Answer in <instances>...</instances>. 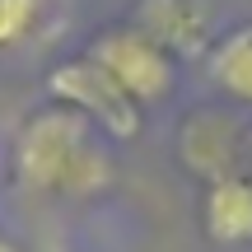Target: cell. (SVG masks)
Instances as JSON below:
<instances>
[{
	"instance_id": "1",
	"label": "cell",
	"mask_w": 252,
	"mask_h": 252,
	"mask_svg": "<svg viewBox=\"0 0 252 252\" xmlns=\"http://www.w3.org/2000/svg\"><path fill=\"white\" fill-rule=\"evenodd\" d=\"M14 178L24 191H37V196H98L112 187L117 163H112V150L98 140V126L52 103L19 126Z\"/></svg>"
},
{
	"instance_id": "2",
	"label": "cell",
	"mask_w": 252,
	"mask_h": 252,
	"mask_svg": "<svg viewBox=\"0 0 252 252\" xmlns=\"http://www.w3.org/2000/svg\"><path fill=\"white\" fill-rule=\"evenodd\" d=\"M47 94H52V103L80 112V117L94 122L98 131H108L112 140H135V135H140L145 108L126 98V94L117 89V80H112L94 56L61 61L52 75H47Z\"/></svg>"
},
{
	"instance_id": "3",
	"label": "cell",
	"mask_w": 252,
	"mask_h": 252,
	"mask_svg": "<svg viewBox=\"0 0 252 252\" xmlns=\"http://www.w3.org/2000/svg\"><path fill=\"white\" fill-rule=\"evenodd\" d=\"M84 56H94V61L117 80V89L131 103H140V108L168 98V89H173V56L163 52L154 37H145L135 24L103 28V33L89 42Z\"/></svg>"
},
{
	"instance_id": "4",
	"label": "cell",
	"mask_w": 252,
	"mask_h": 252,
	"mask_svg": "<svg viewBox=\"0 0 252 252\" xmlns=\"http://www.w3.org/2000/svg\"><path fill=\"white\" fill-rule=\"evenodd\" d=\"M178 145H182V163L196 178L220 182L238 173V159L248 154V131L229 112H191Z\"/></svg>"
},
{
	"instance_id": "5",
	"label": "cell",
	"mask_w": 252,
	"mask_h": 252,
	"mask_svg": "<svg viewBox=\"0 0 252 252\" xmlns=\"http://www.w3.org/2000/svg\"><path fill=\"white\" fill-rule=\"evenodd\" d=\"M135 28L163 47L168 56H201L210 52V14L201 0H140Z\"/></svg>"
},
{
	"instance_id": "6",
	"label": "cell",
	"mask_w": 252,
	"mask_h": 252,
	"mask_svg": "<svg viewBox=\"0 0 252 252\" xmlns=\"http://www.w3.org/2000/svg\"><path fill=\"white\" fill-rule=\"evenodd\" d=\"M201 229H206L210 243H252V178L234 173V178H220L206 187L201 196Z\"/></svg>"
},
{
	"instance_id": "7",
	"label": "cell",
	"mask_w": 252,
	"mask_h": 252,
	"mask_svg": "<svg viewBox=\"0 0 252 252\" xmlns=\"http://www.w3.org/2000/svg\"><path fill=\"white\" fill-rule=\"evenodd\" d=\"M206 70H210V84L224 98L252 108V24H243V28H234V33L210 42Z\"/></svg>"
},
{
	"instance_id": "8",
	"label": "cell",
	"mask_w": 252,
	"mask_h": 252,
	"mask_svg": "<svg viewBox=\"0 0 252 252\" xmlns=\"http://www.w3.org/2000/svg\"><path fill=\"white\" fill-rule=\"evenodd\" d=\"M52 5L56 0H0V56L24 52L52 19Z\"/></svg>"
},
{
	"instance_id": "9",
	"label": "cell",
	"mask_w": 252,
	"mask_h": 252,
	"mask_svg": "<svg viewBox=\"0 0 252 252\" xmlns=\"http://www.w3.org/2000/svg\"><path fill=\"white\" fill-rule=\"evenodd\" d=\"M0 252H24V248H19V243H14V238H9V234H5V229H0Z\"/></svg>"
},
{
	"instance_id": "10",
	"label": "cell",
	"mask_w": 252,
	"mask_h": 252,
	"mask_svg": "<svg viewBox=\"0 0 252 252\" xmlns=\"http://www.w3.org/2000/svg\"><path fill=\"white\" fill-rule=\"evenodd\" d=\"M248 159H252V131H248Z\"/></svg>"
}]
</instances>
